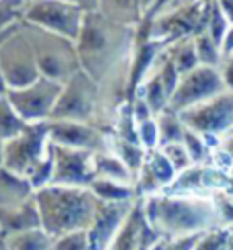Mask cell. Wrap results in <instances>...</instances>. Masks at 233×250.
Instances as JSON below:
<instances>
[{"label":"cell","mask_w":233,"mask_h":250,"mask_svg":"<svg viewBox=\"0 0 233 250\" xmlns=\"http://www.w3.org/2000/svg\"><path fill=\"white\" fill-rule=\"evenodd\" d=\"M219 72H221V78H223L225 88L233 92V56L223 58V62H221V66H219Z\"/></svg>","instance_id":"836d02e7"},{"label":"cell","mask_w":233,"mask_h":250,"mask_svg":"<svg viewBox=\"0 0 233 250\" xmlns=\"http://www.w3.org/2000/svg\"><path fill=\"white\" fill-rule=\"evenodd\" d=\"M221 148H223V150L231 156V158H233V131L223 138V142H221Z\"/></svg>","instance_id":"8d00e7d4"},{"label":"cell","mask_w":233,"mask_h":250,"mask_svg":"<svg viewBox=\"0 0 233 250\" xmlns=\"http://www.w3.org/2000/svg\"><path fill=\"white\" fill-rule=\"evenodd\" d=\"M111 152H115L119 158L129 166L131 172L137 176L141 170V166L145 162V156H147V150L139 142H127V140H121L113 135L111 138Z\"/></svg>","instance_id":"7402d4cb"},{"label":"cell","mask_w":233,"mask_h":250,"mask_svg":"<svg viewBox=\"0 0 233 250\" xmlns=\"http://www.w3.org/2000/svg\"><path fill=\"white\" fill-rule=\"evenodd\" d=\"M68 2L80 6L82 10H86V13H94V10L100 8V0H68Z\"/></svg>","instance_id":"d590c367"},{"label":"cell","mask_w":233,"mask_h":250,"mask_svg":"<svg viewBox=\"0 0 233 250\" xmlns=\"http://www.w3.org/2000/svg\"><path fill=\"white\" fill-rule=\"evenodd\" d=\"M198 238H200V234L176 238V240H166V250H194Z\"/></svg>","instance_id":"d6a6232c"},{"label":"cell","mask_w":233,"mask_h":250,"mask_svg":"<svg viewBox=\"0 0 233 250\" xmlns=\"http://www.w3.org/2000/svg\"><path fill=\"white\" fill-rule=\"evenodd\" d=\"M92 181V152L54 144V179H51V185L90 187Z\"/></svg>","instance_id":"7c38bea8"},{"label":"cell","mask_w":233,"mask_h":250,"mask_svg":"<svg viewBox=\"0 0 233 250\" xmlns=\"http://www.w3.org/2000/svg\"><path fill=\"white\" fill-rule=\"evenodd\" d=\"M221 51H223V58L233 56V25H229L227 33L223 37V43H221Z\"/></svg>","instance_id":"e575fe53"},{"label":"cell","mask_w":233,"mask_h":250,"mask_svg":"<svg viewBox=\"0 0 233 250\" xmlns=\"http://www.w3.org/2000/svg\"><path fill=\"white\" fill-rule=\"evenodd\" d=\"M145 220L160 240L203 234L221 226L213 197L155 193L143 197Z\"/></svg>","instance_id":"6da1fadb"},{"label":"cell","mask_w":233,"mask_h":250,"mask_svg":"<svg viewBox=\"0 0 233 250\" xmlns=\"http://www.w3.org/2000/svg\"><path fill=\"white\" fill-rule=\"evenodd\" d=\"M35 201L41 213V228L54 238L88 230L97 207V197L88 187L47 185L35 191Z\"/></svg>","instance_id":"7a4b0ae2"},{"label":"cell","mask_w":233,"mask_h":250,"mask_svg":"<svg viewBox=\"0 0 233 250\" xmlns=\"http://www.w3.org/2000/svg\"><path fill=\"white\" fill-rule=\"evenodd\" d=\"M8 84H6V78H4V74H2V68H0V99L2 97H6L8 95Z\"/></svg>","instance_id":"74e56055"},{"label":"cell","mask_w":233,"mask_h":250,"mask_svg":"<svg viewBox=\"0 0 233 250\" xmlns=\"http://www.w3.org/2000/svg\"><path fill=\"white\" fill-rule=\"evenodd\" d=\"M0 166H4V142L0 140Z\"/></svg>","instance_id":"60d3db41"},{"label":"cell","mask_w":233,"mask_h":250,"mask_svg":"<svg viewBox=\"0 0 233 250\" xmlns=\"http://www.w3.org/2000/svg\"><path fill=\"white\" fill-rule=\"evenodd\" d=\"M194 43H196V54L200 60V66H209V68L221 66V62H223V51H221V45L207 33V31L194 37Z\"/></svg>","instance_id":"484cf974"},{"label":"cell","mask_w":233,"mask_h":250,"mask_svg":"<svg viewBox=\"0 0 233 250\" xmlns=\"http://www.w3.org/2000/svg\"><path fill=\"white\" fill-rule=\"evenodd\" d=\"M49 121H80L92 123L102 131L113 133V125L107 119L102 103V90L86 72L80 70L68 82H63L61 95L54 107Z\"/></svg>","instance_id":"3957f363"},{"label":"cell","mask_w":233,"mask_h":250,"mask_svg":"<svg viewBox=\"0 0 233 250\" xmlns=\"http://www.w3.org/2000/svg\"><path fill=\"white\" fill-rule=\"evenodd\" d=\"M176 170L170 164V160L164 156V152L160 148L155 150H147L145 162L141 166L139 174L135 176V197L137 199H143V197H150L155 193H164L168 187H170L176 179Z\"/></svg>","instance_id":"5bb4252c"},{"label":"cell","mask_w":233,"mask_h":250,"mask_svg":"<svg viewBox=\"0 0 233 250\" xmlns=\"http://www.w3.org/2000/svg\"><path fill=\"white\" fill-rule=\"evenodd\" d=\"M92 195L100 201H135V189L131 185L115 183V181H104V179H94L92 185L88 187Z\"/></svg>","instance_id":"603a6c76"},{"label":"cell","mask_w":233,"mask_h":250,"mask_svg":"<svg viewBox=\"0 0 233 250\" xmlns=\"http://www.w3.org/2000/svg\"><path fill=\"white\" fill-rule=\"evenodd\" d=\"M0 68H2V74L10 90L25 88L41 78L33 45H31L27 31L23 29V21L0 45Z\"/></svg>","instance_id":"8992f818"},{"label":"cell","mask_w":233,"mask_h":250,"mask_svg":"<svg viewBox=\"0 0 233 250\" xmlns=\"http://www.w3.org/2000/svg\"><path fill=\"white\" fill-rule=\"evenodd\" d=\"M0 228H2L4 236L41 228V213L35 197L19 205L0 207Z\"/></svg>","instance_id":"2e32d148"},{"label":"cell","mask_w":233,"mask_h":250,"mask_svg":"<svg viewBox=\"0 0 233 250\" xmlns=\"http://www.w3.org/2000/svg\"><path fill=\"white\" fill-rule=\"evenodd\" d=\"M160 0H139V8H141V17H143V13H147L154 4H157Z\"/></svg>","instance_id":"f35d334b"},{"label":"cell","mask_w":233,"mask_h":250,"mask_svg":"<svg viewBox=\"0 0 233 250\" xmlns=\"http://www.w3.org/2000/svg\"><path fill=\"white\" fill-rule=\"evenodd\" d=\"M113 133L102 131L92 123L80 121H49V140L68 148L86 152H109Z\"/></svg>","instance_id":"8fae6325"},{"label":"cell","mask_w":233,"mask_h":250,"mask_svg":"<svg viewBox=\"0 0 233 250\" xmlns=\"http://www.w3.org/2000/svg\"><path fill=\"white\" fill-rule=\"evenodd\" d=\"M61 82L41 76L25 88L8 90V99L17 109V113L27 123H41L51 119V113H54V107L61 95Z\"/></svg>","instance_id":"9c48e42d"},{"label":"cell","mask_w":233,"mask_h":250,"mask_svg":"<svg viewBox=\"0 0 233 250\" xmlns=\"http://www.w3.org/2000/svg\"><path fill=\"white\" fill-rule=\"evenodd\" d=\"M27 125L29 123L17 113V109L13 107L8 95L0 99V140L2 142L13 140L15 135H19L27 127Z\"/></svg>","instance_id":"d4e9b609"},{"label":"cell","mask_w":233,"mask_h":250,"mask_svg":"<svg viewBox=\"0 0 233 250\" xmlns=\"http://www.w3.org/2000/svg\"><path fill=\"white\" fill-rule=\"evenodd\" d=\"M155 121H157V129H160V146L184 140L186 125L182 119H180V115L176 111L166 109L160 113V115H155Z\"/></svg>","instance_id":"cb8c5ba5"},{"label":"cell","mask_w":233,"mask_h":250,"mask_svg":"<svg viewBox=\"0 0 233 250\" xmlns=\"http://www.w3.org/2000/svg\"><path fill=\"white\" fill-rule=\"evenodd\" d=\"M35 197V187L27 176L0 166V207L25 203Z\"/></svg>","instance_id":"e0dca14e"},{"label":"cell","mask_w":233,"mask_h":250,"mask_svg":"<svg viewBox=\"0 0 233 250\" xmlns=\"http://www.w3.org/2000/svg\"><path fill=\"white\" fill-rule=\"evenodd\" d=\"M168 47V54H170L172 62L176 70L180 72V76L193 72L194 68L200 66V60L196 54V43H194V37H184V39H178L174 43L166 45Z\"/></svg>","instance_id":"44dd1931"},{"label":"cell","mask_w":233,"mask_h":250,"mask_svg":"<svg viewBox=\"0 0 233 250\" xmlns=\"http://www.w3.org/2000/svg\"><path fill=\"white\" fill-rule=\"evenodd\" d=\"M225 88L223 78H221L219 68H209V66H198L188 74L180 76V82L170 99L168 109L176 113H182L190 107H196L200 103L221 95Z\"/></svg>","instance_id":"30bf717a"},{"label":"cell","mask_w":233,"mask_h":250,"mask_svg":"<svg viewBox=\"0 0 233 250\" xmlns=\"http://www.w3.org/2000/svg\"><path fill=\"white\" fill-rule=\"evenodd\" d=\"M23 29L27 31L31 45H33L41 76L63 84L82 70L76 41L58 35L54 31H47L43 27L31 25L27 21H23Z\"/></svg>","instance_id":"277c9868"},{"label":"cell","mask_w":233,"mask_h":250,"mask_svg":"<svg viewBox=\"0 0 233 250\" xmlns=\"http://www.w3.org/2000/svg\"><path fill=\"white\" fill-rule=\"evenodd\" d=\"M137 135H139V144L143 146L145 150L160 148V129H157L155 117L137 123Z\"/></svg>","instance_id":"1f68e13d"},{"label":"cell","mask_w":233,"mask_h":250,"mask_svg":"<svg viewBox=\"0 0 233 250\" xmlns=\"http://www.w3.org/2000/svg\"><path fill=\"white\" fill-rule=\"evenodd\" d=\"M17 25H19V23H17ZM17 25H15V27H10V29H4V31H0V45H2L4 41L8 39V35H10V33H13V31L17 29Z\"/></svg>","instance_id":"ab89813d"},{"label":"cell","mask_w":233,"mask_h":250,"mask_svg":"<svg viewBox=\"0 0 233 250\" xmlns=\"http://www.w3.org/2000/svg\"><path fill=\"white\" fill-rule=\"evenodd\" d=\"M84 19H86V10L68 0H31L23 21L78 41Z\"/></svg>","instance_id":"ba28073f"},{"label":"cell","mask_w":233,"mask_h":250,"mask_svg":"<svg viewBox=\"0 0 233 250\" xmlns=\"http://www.w3.org/2000/svg\"><path fill=\"white\" fill-rule=\"evenodd\" d=\"M49 146V121L29 123L19 135L4 142V166L29 176V172L45 158Z\"/></svg>","instance_id":"52a82bcc"},{"label":"cell","mask_w":233,"mask_h":250,"mask_svg":"<svg viewBox=\"0 0 233 250\" xmlns=\"http://www.w3.org/2000/svg\"><path fill=\"white\" fill-rule=\"evenodd\" d=\"M54 242L56 238L49 236L43 228H35L6 236L4 250H54Z\"/></svg>","instance_id":"d6986e66"},{"label":"cell","mask_w":233,"mask_h":250,"mask_svg":"<svg viewBox=\"0 0 233 250\" xmlns=\"http://www.w3.org/2000/svg\"><path fill=\"white\" fill-rule=\"evenodd\" d=\"M155 240H160V238L154 234V230L145 220L143 199H135L129 217L125 220L123 228L113 238V242L109 244L107 250H145Z\"/></svg>","instance_id":"9a60e30c"},{"label":"cell","mask_w":233,"mask_h":250,"mask_svg":"<svg viewBox=\"0 0 233 250\" xmlns=\"http://www.w3.org/2000/svg\"><path fill=\"white\" fill-rule=\"evenodd\" d=\"M100 13L116 23L137 27L141 23L139 0H100Z\"/></svg>","instance_id":"ffe728a7"},{"label":"cell","mask_w":233,"mask_h":250,"mask_svg":"<svg viewBox=\"0 0 233 250\" xmlns=\"http://www.w3.org/2000/svg\"><path fill=\"white\" fill-rule=\"evenodd\" d=\"M31 0H0V31L15 27L25 19Z\"/></svg>","instance_id":"83f0119b"},{"label":"cell","mask_w":233,"mask_h":250,"mask_svg":"<svg viewBox=\"0 0 233 250\" xmlns=\"http://www.w3.org/2000/svg\"><path fill=\"white\" fill-rule=\"evenodd\" d=\"M188 129L200 133L211 148H219L225 135L233 131V92L221 95L178 113Z\"/></svg>","instance_id":"5b68a950"},{"label":"cell","mask_w":233,"mask_h":250,"mask_svg":"<svg viewBox=\"0 0 233 250\" xmlns=\"http://www.w3.org/2000/svg\"><path fill=\"white\" fill-rule=\"evenodd\" d=\"M92 168H94V179H104V181H115L123 185H135V174L115 152H94L92 154Z\"/></svg>","instance_id":"ac0fdd59"},{"label":"cell","mask_w":233,"mask_h":250,"mask_svg":"<svg viewBox=\"0 0 233 250\" xmlns=\"http://www.w3.org/2000/svg\"><path fill=\"white\" fill-rule=\"evenodd\" d=\"M4 242H6V236L2 232V228H0V250H4Z\"/></svg>","instance_id":"b9f144b4"},{"label":"cell","mask_w":233,"mask_h":250,"mask_svg":"<svg viewBox=\"0 0 233 250\" xmlns=\"http://www.w3.org/2000/svg\"><path fill=\"white\" fill-rule=\"evenodd\" d=\"M135 201H100L97 199L92 222L88 226V240L92 250H107L113 238L119 234L125 220L129 217Z\"/></svg>","instance_id":"4fadbf2b"},{"label":"cell","mask_w":233,"mask_h":250,"mask_svg":"<svg viewBox=\"0 0 233 250\" xmlns=\"http://www.w3.org/2000/svg\"><path fill=\"white\" fill-rule=\"evenodd\" d=\"M54 250H92L90 240H88V232L78 230V232H70V234L56 238Z\"/></svg>","instance_id":"4dcf8cb0"},{"label":"cell","mask_w":233,"mask_h":250,"mask_svg":"<svg viewBox=\"0 0 233 250\" xmlns=\"http://www.w3.org/2000/svg\"><path fill=\"white\" fill-rule=\"evenodd\" d=\"M231 242H233V228L219 226L200 234L194 250H229Z\"/></svg>","instance_id":"4316f807"},{"label":"cell","mask_w":233,"mask_h":250,"mask_svg":"<svg viewBox=\"0 0 233 250\" xmlns=\"http://www.w3.org/2000/svg\"><path fill=\"white\" fill-rule=\"evenodd\" d=\"M160 150L164 152L166 158L170 160V164L174 166L176 172H182V170H186V168L193 166V158H190V154L186 150L184 142H174V144L160 146Z\"/></svg>","instance_id":"f546056e"},{"label":"cell","mask_w":233,"mask_h":250,"mask_svg":"<svg viewBox=\"0 0 233 250\" xmlns=\"http://www.w3.org/2000/svg\"><path fill=\"white\" fill-rule=\"evenodd\" d=\"M184 146L190 154V158H193V164H207V160L213 156V148L205 142V138L200 133L193 131L186 127V133H184Z\"/></svg>","instance_id":"f1b7e54d"}]
</instances>
